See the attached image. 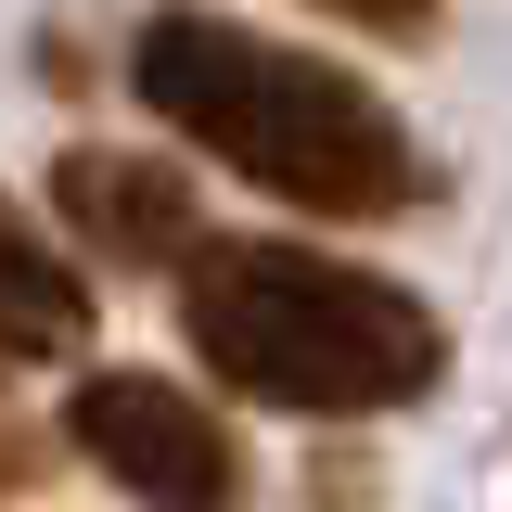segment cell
<instances>
[{"label":"cell","instance_id":"3","mask_svg":"<svg viewBox=\"0 0 512 512\" xmlns=\"http://www.w3.org/2000/svg\"><path fill=\"white\" fill-rule=\"evenodd\" d=\"M64 448L103 487H128L141 512H256V474L231 448V423L167 372H128V359L116 372H77L64 384Z\"/></svg>","mask_w":512,"mask_h":512},{"label":"cell","instance_id":"6","mask_svg":"<svg viewBox=\"0 0 512 512\" xmlns=\"http://www.w3.org/2000/svg\"><path fill=\"white\" fill-rule=\"evenodd\" d=\"M320 13L372 26V39H423V26H436V0H320Z\"/></svg>","mask_w":512,"mask_h":512},{"label":"cell","instance_id":"2","mask_svg":"<svg viewBox=\"0 0 512 512\" xmlns=\"http://www.w3.org/2000/svg\"><path fill=\"white\" fill-rule=\"evenodd\" d=\"M180 346L256 410L372 423L448 384V320L359 256H320L295 231H192L180 244Z\"/></svg>","mask_w":512,"mask_h":512},{"label":"cell","instance_id":"4","mask_svg":"<svg viewBox=\"0 0 512 512\" xmlns=\"http://www.w3.org/2000/svg\"><path fill=\"white\" fill-rule=\"evenodd\" d=\"M52 218L77 231V256H103V269H180V244L205 231L180 167L103 154V141H77V154L52 167Z\"/></svg>","mask_w":512,"mask_h":512},{"label":"cell","instance_id":"5","mask_svg":"<svg viewBox=\"0 0 512 512\" xmlns=\"http://www.w3.org/2000/svg\"><path fill=\"white\" fill-rule=\"evenodd\" d=\"M90 346V282H77V256L0 192V372L13 359H77Z\"/></svg>","mask_w":512,"mask_h":512},{"label":"cell","instance_id":"1","mask_svg":"<svg viewBox=\"0 0 512 512\" xmlns=\"http://www.w3.org/2000/svg\"><path fill=\"white\" fill-rule=\"evenodd\" d=\"M128 90H141V116H154V128H180L205 167H231V180L269 192V205L346 218V231L410 218V205L436 192L410 116L384 103L372 77L295 52V39H269V26H244V13H205V0L141 13V39H128Z\"/></svg>","mask_w":512,"mask_h":512}]
</instances>
